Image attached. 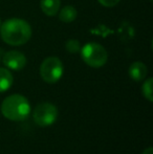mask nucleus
Segmentation results:
<instances>
[{
  "label": "nucleus",
  "instance_id": "obj_1",
  "mask_svg": "<svg viewBox=\"0 0 153 154\" xmlns=\"http://www.w3.org/2000/svg\"><path fill=\"white\" fill-rule=\"evenodd\" d=\"M32 27L27 21L20 18H10L0 25V37L8 45L20 46L29 41Z\"/></svg>",
  "mask_w": 153,
  "mask_h": 154
},
{
  "label": "nucleus",
  "instance_id": "obj_2",
  "mask_svg": "<svg viewBox=\"0 0 153 154\" xmlns=\"http://www.w3.org/2000/svg\"><path fill=\"white\" fill-rule=\"evenodd\" d=\"M1 112L8 120L21 122L29 118L31 113V105L23 95L12 94L3 100L1 104Z\"/></svg>",
  "mask_w": 153,
  "mask_h": 154
},
{
  "label": "nucleus",
  "instance_id": "obj_3",
  "mask_svg": "<svg viewBox=\"0 0 153 154\" xmlns=\"http://www.w3.org/2000/svg\"><path fill=\"white\" fill-rule=\"evenodd\" d=\"M80 51L83 61L88 66L93 68H100L104 66L108 60V54L105 47L96 42L86 43Z\"/></svg>",
  "mask_w": 153,
  "mask_h": 154
},
{
  "label": "nucleus",
  "instance_id": "obj_4",
  "mask_svg": "<svg viewBox=\"0 0 153 154\" xmlns=\"http://www.w3.org/2000/svg\"><path fill=\"white\" fill-rule=\"evenodd\" d=\"M63 63L58 57H48L41 63L40 75L48 84L57 83L63 75Z\"/></svg>",
  "mask_w": 153,
  "mask_h": 154
},
{
  "label": "nucleus",
  "instance_id": "obj_5",
  "mask_svg": "<svg viewBox=\"0 0 153 154\" xmlns=\"http://www.w3.org/2000/svg\"><path fill=\"white\" fill-rule=\"evenodd\" d=\"M33 119L40 127H48L57 121L58 109L51 103H41L34 110Z\"/></svg>",
  "mask_w": 153,
  "mask_h": 154
},
{
  "label": "nucleus",
  "instance_id": "obj_6",
  "mask_svg": "<svg viewBox=\"0 0 153 154\" xmlns=\"http://www.w3.org/2000/svg\"><path fill=\"white\" fill-rule=\"evenodd\" d=\"M26 57L19 51H6L3 56V64L12 70H21L26 65Z\"/></svg>",
  "mask_w": 153,
  "mask_h": 154
},
{
  "label": "nucleus",
  "instance_id": "obj_7",
  "mask_svg": "<svg viewBox=\"0 0 153 154\" xmlns=\"http://www.w3.org/2000/svg\"><path fill=\"white\" fill-rule=\"evenodd\" d=\"M148 72L147 66L142 62H133L132 64L129 66L128 73L130 78L135 82L143 81L146 78Z\"/></svg>",
  "mask_w": 153,
  "mask_h": 154
},
{
  "label": "nucleus",
  "instance_id": "obj_8",
  "mask_svg": "<svg viewBox=\"0 0 153 154\" xmlns=\"http://www.w3.org/2000/svg\"><path fill=\"white\" fill-rule=\"evenodd\" d=\"M41 10L45 15L51 17L59 13L61 0H41Z\"/></svg>",
  "mask_w": 153,
  "mask_h": 154
},
{
  "label": "nucleus",
  "instance_id": "obj_9",
  "mask_svg": "<svg viewBox=\"0 0 153 154\" xmlns=\"http://www.w3.org/2000/svg\"><path fill=\"white\" fill-rule=\"evenodd\" d=\"M78 16V12L76 8L72 5H66L61 8L59 13V19L65 23H70L76 20Z\"/></svg>",
  "mask_w": 153,
  "mask_h": 154
},
{
  "label": "nucleus",
  "instance_id": "obj_10",
  "mask_svg": "<svg viewBox=\"0 0 153 154\" xmlns=\"http://www.w3.org/2000/svg\"><path fill=\"white\" fill-rule=\"evenodd\" d=\"M13 85V75L6 68H0V92L8 90Z\"/></svg>",
  "mask_w": 153,
  "mask_h": 154
},
{
  "label": "nucleus",
  "instance_id": "obj_11",
  "mask_svg": "<svg viewBox=\"0 0 153 154\" xmlns=\"http://www.w3.org/2000/svg\"><path fill=\"white\" fill-rule=\"evenodd\" d=\"M152 84H153V79L149 78L145 81V83L142 86V92L143 95L148 100L149 102L153 101V95H152Z\"/></svg>",
  "mask_w": 153,
  "mask_h": 154
},
{
  "label": "nucleus",
  "instance_id": "obj_12",
  "mask_svg": "<svg viewBox=\"0 0 153 154\" xmlns=\"http://www.w3.org/2000/svg\"><path fill=\"white\" fill-rule=\"evenodd\" d=\"M65 48H66V51L70 54H77V53H80V51H81L80 42L78 40H76V39H70V40L66 41Z\"/></svg>",
  "mask_w": 153,
  "mask_h": 154
},
{
  "label": "nucleus",
  "instance_id": "obj_13",
  "mask_svg": "<svg viewBox=\"0 0 153 154\" xmlns=\"http://www.w3.org/2000/svg\"><path fill=\"white\" fill-rule=\"evenodd\" d=\"M132 36H133V29L128 23H124L122 25V27H121V38H122V40L124 37H126L125 40H127V39L129 40Z\"/></svg>",
  "mask_w": 153,
  "mask_h": 154
},
{
  "label": "nucleus",
  "instance_id": "obj_14",
  "mask_svg": "<svg viewBox=\"0 0 153 154\" xmlns=\"http://www.w3.org/2000/svg\"><path fill=\"white\" fill-rule=\"evenodd\" d=\"M98 1L101 5L105 6V8H112V6L116 5L121 0H98Z\"/></svg>",
  "mask_w": 153,
  "mask_h": 154
},
{
  "label": "nucleus",
  "instance_id": "obj_15",
  "mask_svg": "<svg viewBox=\"0 0 153 154\" xmlns=\"http://www.w3.org/2000/svg\"><path fill=\"white\" fill-rule=\"evenodd\" d=\"M143 154H153V148H152V147H149V148H147L143 152Z\"/></svg>",
  "mask_w": 153,
  "mask_h": 154
},
{
  "label": "nucleus",
  "instance_id": "obj_16",
  "mask_svg": "<svg viewBox=\"0 0 153 154\" xmlns=\"http://www.w3.org/2000/svg\"><path fill=\"white\" fill-rule=\"evenodd\" d=\"M0 25H1V19H0Z\"/></svg>",
  "mask_w": 153,
  "mask_h": 154
}]
</instances>
